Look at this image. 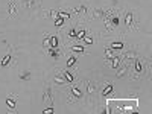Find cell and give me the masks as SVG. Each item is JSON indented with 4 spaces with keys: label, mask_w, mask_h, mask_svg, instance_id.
Segmentation results:
<instances>
[{
    "label": "cell",
    "mask_w": 152,
    "mask_h": 114,
    "mask_svg": "<svg viewBox=\"0 0 152 114\" xmlns=\"http://www.w3.org/2000/svg\"><path fill=\"white\" fill-rule=\"evenodd\" d=\"M8 15H9V18L17 17V3H15V0H9L8 2Z\"/></svg>",
    "instance_id": "cell-17"
},
{
    "label": "cell",
    "mask_w": 152,
    "mask_h": 114,
    "mask_svg": "<svg viewBox=\"0 0 152 114\" xmlns=\"http://www.w3.org/2000/svg\"><path fill=\"white\" fill-rule=\"evenodd\" d=\"M107 46L111 47V49H114V50H117V52H122V50H125V49L129 47L128 44H126V41H123L122 38H120V41H110Z\"/></svg>",
    "instance_id": "cell-14"
},
{
    "label": "cell",
    "mask_w": 152,
    "mask_h": 114,
    "mask_svg": "<svg viewBox=\"0 0 152 114\" xmlns=\"http://www.w3.org/2000/svg\"><path fill=\"white\" fill-rule=\"evenodd\" d=\"M66 88V91H67V94H66V102L69 104V105H73V104H78V102H84V99H85V96H84V87H82V84H81V81H76V82H73V84H69L67 87H64Z\"/></svg>",
    "instance_id": "cell-3"
},
{
    "label": "cell",
    "mask_w": 152,
    "mask_h": 114,
    "mask_svg": "<svg viewBox=\"0 0 152 114\" xmlns=\"http://www.w3.org/2000/svg\"><path fill=\"white\" fill-rule=\"evenodd\" d=\"M78 66V58L75 55H69L67 56V62H66V69H73Z\"/></svg>",
    "instance_id": "cell-19"
},
{
    "label": "cell",
    "mask_w": 152,
    "mask_h": 114,
    "mask_svg": "<svg viewBox=\"0 0 152 114\" xmlns=\"http://www.w3.org/2000/svg\"><path fill=\"white\" fill-rule=\"evenodd\" d=\"M104 61H105V66H107L108 69H113V70L119 69V66L122 64V61H120L119 55L114 56V58H110V59H104Z\"/></svg>",
    "instance_id": "cell-15"
},
{
    "label": "cell",
    "mask_w": 152,
    "mask_h": 114,
    "mask_svg": "<svg viewBox=\"0 0 152 114\" xmlns=\"http://www.w3.org/2000/svg\"><path fill=\"white\" fill-rule=\"evenodd\" d=\"M128 70H129V62H122L119 66V69H116V78H123V76L128 75Z\"/></svg>",
    "instance_id": "cell-16"
},
{
    "label": "cell",
    "mask_w": 152,
    "mask_h": 114,
    "mask_svg": "<svg viewBox=\"0 0 152 114\" xmlns=\"http://www.w3.org/2000/svg\"><path fill=\"white\" fill-rule=\"evenodd\" d=\"M49 82L52 84V87L56 85V87H59V88H64V87L69 85V84L66 82V79H64L62 69H59V67H55V69L52 70V75H50V78H49Z\"/></svg>",
    "instance_id": "cell-5"
},
{
    "label": "cell",
    "mask_w": 152,
    "mask_h": 114,
    "mask_svg": "<svg viewBox=\"0 0 152 114\" xmlns=\"http://www.w3.org/2000/svg\"><path fill=\"white\" fill-rule=\"evenodd\" d=\"M17 102H18V94H8V97H6V100H5V104H6V107H8V111L9 113H17Z\"/></svg>",
    "instance_id": "cell-9"
},
{
    "label": "cell",
    "mask_w": 152,
    "mask_h": 114,
    "mask_svg": "<svg viewBox=\"0 0 152 114\" xmlns=\"http://www.w3.org/2000/svg\"><path fill=\"white\" fill-rule=\"evenodd\" d=\"M114 90V82L108 79H99V99H108Z\"/></svg>",
    "instance_id": "cell-6"
},
{
    "label": "cell",
    "mask_w": 152,
    "mask_h": 114,
    "mask_svg": "<svg viewBox=\"0 0 152 114\" xmlns=\"http://www.w3.org/2000/svg\"><path fill=\"white\" fill-rule=\"evenodd\" d=\"M20 6L29 11H35L40 6V0H20Z\"/></svg>",
    "instance_id": "cell-12"
},
{
    "label": "cell",
    "mask_w": 152,
    "mask_h": 114,
    "mask_svg": "<svg viewBox=\"0 0 152 114\" xmlns=\"http://www.w3.org/2000/svg\"><path fill=\"white\" fill-rule=\"evenodd\" d=\"M81 43H84V44H87V46H93L96 41H94L93 35H91V34H88V35H85V37L82 38V41H81Z\"/></svg>",
    "instance_id": "cell-21"
},
{
    "label": "cell",
    "mask_w": 152,
    "mask_h": 114,
    "mask_svg": "<svg viewBox=\"0 0 152 114\" xmlns=\"http://www.w3.org/2000/svg\"><path fill=\"white\" fill-rule=\"evenodd\" d=\"M67 49L70 50L72 53H82V55H87L88 53L87 50H85V47L84 46H79V44H69Z\"/></svg>",
    "instance_id": "cell-18"
},
{
    "label": "cell",
    "mask_w": 152,
    "mask_h": 114,
    "mask_svg": "<svg viewBox=\"0 0 152 114\" xmlns=\"http://www.w3.org/2000/svg\"><path fill=\"white\" fill-rule=\"evenodd\" d=\"M46 53H47V56H50L53 61H58V59H61V56L64 55V52L59 49V47H53V49H46Z\"/></svg>",
    "instance_id": "cell-13"
},
{
    "label": "cell",
    "mask_w": 152,
    "mask_h": 114,
    "mask_svg": "<svg viewBox=\"0 0 152 114\" xmlns=\"http://www.w3.org/2000/svg\"><path fill=\"white\" fill-rule=\"evenodd\" d=\"M62 75H64V79L67 84H73L78 81V72H72L70 69H62Z\"/></svg>",
    "instance_id": "cell-11"
},
{
    "label": "cell",
    "mask_w": 152,
    "mask_h": 114,
    "mask_svg": "<svg viewBox=\"0 0 152 114\" xmlns=\"http://www.w3.org/2000/svg\"><path fill=\"white\" fill-rule=\"evenodd\" d=\"M64 24H66V18H61V17L55 18V28H56V29L64 28Z\"/></svg>",
    "instance_id": "cell-22"
},
{
    "label": "cell",
    "mask_w": 152,
    "mask_h": 114,
    "mask_svg": "<svg viewBox=\"0 0 152 114\" xmlns=\"http://www.w3.org/2000/svg\"><path fill=\"white\" fill-rule=\"evenodd\" d=\"M47 100H50V102L53 104V88H52V84L50 82H46L44 84V91H43V102H47Z\"/></svg>",
    "instance_id": "cell-10"
},
{
    "label": "cell",
    "mask_w": 152,
    "mask_h": 114,
    "mask_svg": "<svg viewBox=\"0 0 152 114\" xmlns=\"http://www.w3.org/2000/svg\"><path fill=\"white\" fill-rule=\"evenodd\" d=\"M123 26L126 32H137L138 28H140V21H138V15L137 11L132 8H123Z\"/></svg>",
    "instance_id": "cell-4"
},
{
    "label": "cell",
    "mask_w": 152,
    "mask_h": 114,
    "mask_svg": "<svg viewBox=\"0 0 152 114\" xmlns=\"http://www.w3.org/2000/svg\"><path fill=\"white\" fill-rule=\"evenodd\" d=\"M43 47H44V50H46V49L59 47V35H49V34H44Z\"/></svg>",
    "instance_id": "cell-7"
},
{
    "label": "cell",
    "mask_w": 152,
    "mask_h": 114,
    "mask_svg": "<svg viewBox=\"0 0 152 114\" xmlns=\"http://www.w3.org/2000/svg\"><path fill=\"white\" fill-rule=\"evenodd\" d=\"M14 61H15V58H14V47L9 46L8 53H6L3 58H0V69H5V67H8L9 64L14 66V64H15Z\"/></svg>",
    "instance_id": "cell-8"
},
{
    "label": "cell",
    "mask_w": 152,
    "mask_h": 114,
    "mask_svg": "<svg viewBox=\"0 0 152 114\" xmlns=\"http://www.w3.org/2000/svg\"><path fill=\"white\" fill-rule=\"evenodd\" d=\"M18 78H20V81H31L32 79V73L29 72V70H20V73H18Z\"/></svg>",
    "instance_id": "cell-20"
},
{
    "label": "cell",
    "mask_w": 152,
    "mask_h": 114,
    "mask_svg": "<svg viewBox=\"0 0 152 114\" xmlns=\"http://www.w3.org/2000/svg\"><path fill=\"white\" fill-rule=\"evenodd\" d=\"M53 111H55V110H53V105H50L49 108H46V110H43V113H44V114H47V113L50 114V113H53Z\"/></svg>",
    "instance_id": "cell-23"
},
{
    "label": "cell",
    "mask_w": 152,
    "mask_h": 114,
    "mask_svg": "<svg viewBox=\"0 0 152 114\" xmlns=\"http://www.w3.org/2000/svg\"><path fill=\"white\" fill-rule=\"evenodd\" d=\"M128 73H129L131 81H140L146 73L148 75L151 73V58H146V56H142V55L134 58L129 62Z\"/></svg>",
    "instance_id": "cell-1"
},
{
    "label": "cell",
    "mask_w": 152,
    "mask_h": 114,
    "mask_svg": "<svg viewBox=\"0 0 152 114\" xmlns=\"http://www.w3.org/2000/svg\"><path fill=\"white\" fill-rule=\"evenodd\" d=\"M82 87H84V102L88 104V105H93L96 100L99 99V79L97 78H85L81 81Z\"/></svg>",
    "instance_id": "cell-2"
}]
</instances>
